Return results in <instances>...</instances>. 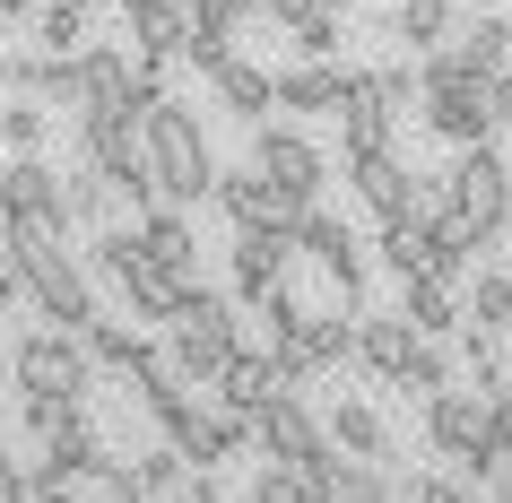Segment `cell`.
I'll use <instances>...</instances> for the list:
<instances>
[{"label":"cell","mask_w":512,"mask_h":503,"mask_svg":"<svg viewBox=\"0 0 512 503\" xmlns=\"http://www.w3.org/2000/svg\"><path fill=\"white\" fill-rule=\"evenodd\" d=\"M35 44L44 53H87V0H35Z\"/></svg>","instance_id":"28"},{"label":"cell","mask_w":512,"mask_h":503,"mask_svg":"<svg viewBox=\"0 0 512 503\" xmlns=\"http://www.w3.org/2000/svg\"><path fill=\"white\" fill-rule=\"evenodd\" d=\"M486 105H495V131H512V70H495V79H486Z\"/></svg>","instance_id":"37"},{"label":"cell","mask_w":512,"mask_h":503,"mask_svg":"<svg viewBox=\"0 0 512 503\" xmlns=\"http://www.w3.org/2000/svg\"><path fill=\"white\" fill-rule=\"evenodd\" d=\"M113 200H122V191H113L105 174H96V165H79V174H70V217H87V226H105V217H113Z\"/></svg>","instance_id":"34"},{"label":"cell","mask_w":512,"mask_h":503,"mask_svg":"<svg viewBox=\"0 0 512 503\" xmlns=\"http://www.w3.org/2000/svg\"><path fill=\"white\" fill-rule=\"evenodd\" d=\"M165 339H174V356H183L191 382H217L226 356H235V313H226V295L183 287V304H174V321H165Z\"/></svg>","instance_id":"7"},{"label":"cell","mask_w":512,"mask_h":503,"mask_svg":"<svg viewBox=\"0 0 512 503\" xmlns=\"http://www.w3.org/2000/svg\"><path fill=\"white\" fill-rule=\"evenodd\" d=\"M252 434H261V451H270V460H296V469L313 460V451H330V425L313 417V408H304V391H287V382L252 408Z\"/></svg>","instance_id":"11"},{"label":"cell","mask_w":512,"mask_h":503,"mask_svg":"<svg viewBox=\"0 0 512 503\" xmlns=\"http://www.w3.org/2000/svg\"><path fill=\"white\" fill-rule=\"evenodd\" d=\"M469 330H512V278L504 269H469Z\"/></svg>","instance_id":"29"},{"label":"cell","mask_w":512,"mask_h":503,"mask_svg":"<svg viewBox=\"0 0 512 503\" xmlns=\"http://www.w3.org/2000/svg\"><path fill=\"white\" fill-rule=\"evenodd\" d=\"M44 131H53V105H44V96H18V105L0 113V139H9V157H44Z\"/></svg>","instance_id":"31"},{"label":"cell","mask_w":512,"mask_h":503,"mask_svg":"<svg viewBox=\"0 0 512 503\" xmlns=\"http://www.w3.org/2000/svg\"><path fill=\"white\" fill-rule=\"evenodd\" d=\"M200 9H235V18H252V0H200Z\"/></svg>","instance_id":"39"},{"label":"cell","mask_w":512,"mask_h":503,"mask_svg":"<svg viewBox=\"0 0 512 503\" xmlns=\"http://www.w3.org/2000/svg\"><path fill=\"white\" fill-rule=\"evenodd\" d=\"M400 382H408V391H452V339H417V347H408V373H400Z\"/></svg>","instance_id":"33"},{"label":"cell","mask_w":512,"mask_h":503,"mask_svg":"<svg viewBox=\"0 0 512 503\" xmlns=\"http://www.w3.org/2000/svg\"><path fill=\"white\" fill-rule=\"evenodd\" d=\"M296 226H235V304H261V295L287 287V269H296Z\"/></svg>","instance_id":"9"},{"label":"cell","mask_w":512,"mask_h":503,"mask_svg":"<svg viewBox=\"0 0 512 503\" xmlns=\"http://www.w3.org/2000/svg\"><path fill=\"white\" fill-rule=\"evenodd\" d=\"M408 347H417L408 313H356V356H365V373L400 382V373H408Z\"/></svg>","instance_id":"21"},{"label":"cell","mask_w":512,"mask_h":503,"mask_svg":"<svg viewBox=\"0 0 512 503\" xmlns=\"http://www.w3.org/2000/svg\"><path fill=\"white\" fill-rule=\"evenodd\" d=\"M9 373H18V399L27 391H53V399H87V382H96V356H87L79 330H35V339L9 347Z\"/></svg>","instance_id":"6"},{"label":"cell","mask_w":512,"mask_h":503,"mask_svg":"<svg viewBox=\"0 0 512 503\" xmlns=\"http://www.w3.org/2000/svg\"><path fill=\"white\" fill-rule=\"evenodd\" d=\"M486 503H512V477H495V486H486Z\"/></svg>","instance_id":"40"},{"label":"cell","mask_w":512,"mask_h":503,"mask_svg":"<svg viewBox=\"0 0 512 503\" xmlns=\"http://www.w3.org/2000/svg\"><path fill=\"white\" fill-rule=\"evenodd\" d=\"M400 122H408V113L391 105L382 70H348V96H339V148H348V157H374V148H391Z\"/></svg>","instance_id":"10"},{"label":"cell","mask_w":512,"mask_h":503,"mask_svg":"<svg viewBox=\"0 0 512 503\" xmlns=\"http://www.w3.org/2000/svg\"><path fill=\"white\" fill-rule=\"evenodd\" d=\"M452 53L478 70V79H495V70H512V18H460V35H452Z\"/></svg>","instance_id":"25"},{"label":"cell","mask_w":512,"mask_h":503,"mask_svg":"<svg viewBox=\"0 0 512 503\" xmlns=\"http://www.w3.org/2000/svg\"><path fill=\"white\" fill-rule=\"evenodd\" d=\"M27 434L44 451H105L87 425V399H53V391H27Z\"/></svg>","instance_id":"20"},{"label":"cell","mask_w":512,"mask_h":503,"mask_svg":"<svg viewBox=\"0 0 512 503\" xmlns=\"http://www.w3.org/2000/svg\"><path fill=\"white\" fill-rule=\"evenodd\" d=\"M252 165H261V174H278L296 200H322V183H330L322 139H304V131H252Z\"/></svg>","instance_id":"15"},{"label":"cell","mask_w":512,"mask_h":503,"mask_svg":"<svg viewBox=\"0 0 512 503\" xmlns=\"http://www.w3.org/2000/svg\"><path fill=\"white\" fill-rule=\"evenodd\" d=\"M9 295H27V287H18V261H9V243H0V304H9Z\"/></svg>","instance_id":"38"},{"label":"cell","mask_w":512,"mask_h":503,"mask_svg":"<svg viewBox=\"0 0 512 503\" xmlns=\"http://www.w3.org/2000/svg\"><path fill=\"white\" fill-rule=\"evenodd\" d=\"M426 443L443 451L452 469H469L478 486H495V477L512 469L504 417H495V399H486V391H434L426 399Z\"/></svg>","instance_id":"3"},{"label":"cell","mask_w":512,"mask_h":503,"mask_svg":"<svg viewBox=\"0 0 512 503\" xmlns=\"http://www.w3.org/2000/svg\"><path fill=\"white\" fill-rule=\"evenodd\" d=\"M443 191L478 217L486 235H512V165L495 157V139H486V148H460L452 174H443Z\"/></svg>","instance_id":"8"},{"label":"cell","mask_w":512,"mask_h":503,"mask_svg":"<svg viewBox=\"0 0 512 503\" xmlns=\"http://www.w3.org/2000/svg\"><path fill=\"white\" fill-rule=\"evenodd\" d=\"M348 96V70L339 61H296V70H278V105L287 113H339Z\"/></svg>","instance_id":"23"},{"label":"cell","mask_w":512,"mask_h":503,"mask_svg":"<svg viewBox=\"0 0 512 503\" xmlns=\"http://www.w3.org/2000/svg\"><path fill=\"white\" fill-rule=\"evenodd\" d=\"M27 9H35V0H0V18H27Z\"/></svg>","instance_id":"41"},{"label":"cell","mask_w":512,"mask_h":503,"mask_svg":"<svg viewBox=\"0 0 512 503\" xmlns=\"http://www.w3.org/2000/svg\"><path fill=\"white\" fill-rule=\"evenodd\" d=\"M79 339H87V356H96V373H131L139 356H148V330H139V321H113V313L79 321Z\"/></svg>","instance_id":"24"},{"label":"cell","mask_w":512,"mask_h":503,"mask_svg":"<svg viewBox=\"0 0 512 503\" xmlns=\"http://www.w3.org/2000/svg\"><path fill=\"white\" fill-rule=\"evenodd\" d=\"M0 469H9V434H0Z\"/></svg>","instance_id":"42"},{"label":"cell","mask_w":512,"mask_h":503,"mask_svg":"<svg viewBox=\"0 0 512 503\" xmlns=\"http://www.w3.org/2000/svg\"><path fill=\"white\" fill-rule=\"evenodd\" d=\"M217 209L235 217V226H296L313 200H296V191L278 183V174H261V165H235V174H217Z\"/></svg>","instance_id":"13"},{"label":"cell","mask_w":512,"mask_h":503,"mask_svg":"<svg viewBox=\"0 0 512 503\" xmlns=\"http://www.w3.org/2000/svg\"><path fill=\"white\" fill-rule=\"evenodd\" d=\"M243 503H313V486H304L296 460H270V451H261V469L243 477Z\"/></svg>","instance_id":"30"},{"label":"cell","mask_w":512,"mask_h":503,"mask_svg":"<svg viewBox=\"0 0 512 503\" xmlns=\"http://www.w3.org/2000/svg\"><path fill=\"white\" fill-rule=\"evenodd\" d=\"M348 183H356V200L391 226V217H426V191H417V174H408L391 148H374V157H348Z\"/></svg>","instance_id":"16"},{"label":"cell","mask_w":512,"mask_h":503,"mask_svg":"<svg viewBox=\"0 0 512 503\" xmlns=\"http://www.w3.org/2000/svg\"><path fill=\"white\" fill-rule=\"evenodd\" d=\"M139 243H148V261H157V269H174L183 287H200V235H191V209L157 200V209L139 217Z\"/></svg>","instance_id":"19"},{"label":"cell","mask_w":512,"mask_h":503,"mask_svg":"<svg viewBox=\"0 0 512 503\" xmlns=\"http://www.w3.org/2000/svg\"><path fill=\"white\" fill-rule=\"evenodd\" d=\"M313 18H330V0H270V27H287V35H304Z\"/></svg>","instance_id":"36"},{"label":"cell","mask_w":512,"mask_h":503,"mask_svg":"<svg viewBox=\"0 0 512 503\" xmlns=\"http://www.w3.org/2000/svg\"><path fill=\"white\" fill-rule=\"evenodd\" d=\"M27 486L35 503H139V469H122L113 451H44Z\"/></svg>","instance_id":"5"},{"label":"cell","mask_w":512,"mask_h":503,"mask_svg":"<svg viewBox=\"0 0 512 503\" xmlns=\"http://www.w3.org/2000/svg\"><path fill=\"white\" fill-rule=\"evenodd\" d=\"M209 87H217V105L243 113V122H261V113L278 105V70H261V61H243V53H235V61H217Z\"/></svg>","instance_id":"22"},{"label":"cell","mask_w":512,"mask_h":503,"mask_svg":"<svg viewBox=\"0 0 512 503\" xmlns=\"http://www.w3.org/2000/svg\"><path fill=\"white\" fill-rule=\"evenodd\" d=\"M87 261H96L113 287H122V304H131L139 330H165V321H174V304H183V278L148 261V243H139V217H131V226H105V235L87 243Z\"/></svg>","instance_id":"4"},{"label":"cell","mask_w":512,"mask_h":503,"mask_svg":"<svg viewBox=\"0 0 512 503\" xmlns=\"http://www.w3.org/2000/svg\"><path fill=\"white\" fill-rule=\"evenodd\" d=\"M452 35H460L452 0H400V44H408V53H443Z\"/></svg>","instance_id":"27"},{"label":"cell","mask_w":512,"mask_h":503,"mask_svg":"<svg viewBox=\"0 0 512 503\" xmlns=\"http://www.w3.org/2000/svg\"><path fill=\"white\" fill-rule=\"evenodd\" d=\"M217 391L235 399V408H261V399L278 391V365H261V356H226V373H217Z\"/></svg>","instance_id":"32"},{"label":"cell","mask_w":512,"mask_h":503,"mask_svg":"<svg viewBox=\"0 0 512 503\" xmlns=\"http://www.w3.org/2000/svg\"><path fill=\"white\" fill-rule=\"evenodd\" d=\"M139 131H148V174H157V191L174 200V209L217 200V174H226V165L209 157V139H200V122H191V105L157 96V105H139Z\"/></svg>","instance_id":"2"},{"label":"cell","mask_w":512,"mask_h":503,"mask_svg":"<svg viewBox=\"0 0 512 503\" xmlns=\"http://www.w3.org/2000/svg\"><path fill=\"white\" fill-rule=\"evenodd\" d=\"M296 252H304L313 269H322V278H330L339 295H356V287H365V243H356V235H348V217H330L322 200H313V209L296 217Z\"/></svg>","instance_id":"12"},{"label":"cell","mask_w":512,"mask_h":503,"mask_svg":"<svg viewBox=\"0 0 512 503\" xmlns=\"http://www.w3.org/2000/svg\"><path fill=\"white\" fill-rule=\"evenodd\" d=\"M400 313H408L417 339H460V330H469V287H460V278H408Z\"/></svg>","instance_id":"17"},{"label":"cell","mask_w":512,"mask_h":503,"mask_svg":"<svg viewBox=\"0 0 512 503\" xmlns=\"http://www.w3.org/2000/svg\"><path fill=\"white\" fill-rule=\"evenodd\" d=\"M0 217H70V183L44 157H9L0 165Z\"/></svg>","instance_id":"18"},{"label":"cell","mask_w":512,"mask_h":503,"mask_svg":"<svg viewBox=\"0 0 512 503\" xmlns=\"http://www.w3.org/2000/svg\"><path fill=\"white\" fill-rule=\"evenodd\" d=\"M304 486H313V503H391L400 486L382 477V460H356V451H313L304 460Z\"/></svg>","instance_id":"14"},{"label":"cell","mask_w":512,"mask_h":503,"mask_svg":"<svg viewBox=\"0 0 512 503\" xmlns=\"http://www.w3.org/2000/svg\"><path fill=\"white\" fill-rule=\"evenodd\" d=\"M330 443L339 451H356V460H391V425L374 417V408H365V399H339V408H330Z\"/></svg>","instance_id":"26"},{"label":"cell","mask_w":512,"mask_h":503,"mask_svg":"<svg viewBox=\"0 0 512 503\" xmlns=\"http://www.w3.org/2000/svg\"><path fill=\"white\" fill-rule=\"evenodd\" d=\"M0 243H9V261H18V287L44 321L61 330H79L96 321V287H87V261L70 252V217H0Z\"/></svg>","instance_id":"1"},{"label":"cell","mask_w":512,"mask_h":503,"mask_svg":"<svg viewBox=\"0 0 512 503\" xmlns=\"http://www.w3.org/2000/svg\"><path fill=\"white\" fill-rule=\"evenodd\" d=\"M408 503H486V486L469 469L460 477H408Z\"/></svg>","instance_id":"35"}]
</instances>
